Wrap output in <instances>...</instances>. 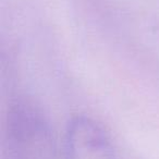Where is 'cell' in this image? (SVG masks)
<instances>
[{"label":"cell","instance_id":"6da1fadb","mask_svg":"<svg viewBox=\"0 0 159 159\" xmlns=\"http://www.w3.org/2000/svg\"><path fill=\"white\" fill-rule=\"evenodd\" d=\"M66 159H116L108 135L92 119L76 117L68 125Z\"/></svg>","mask_w":159,"mask_h":159}]
</instances>
